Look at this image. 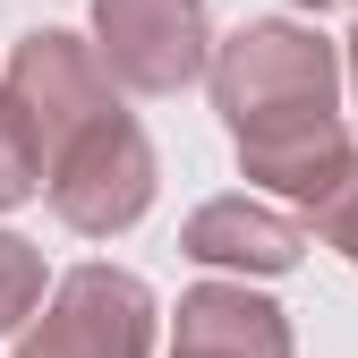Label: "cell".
<instances>
[{
    "label": "cell",
    "instance_id": "7a4b0ae2",
    "mask_svg": "<svg viewBox=\"0 0 358 358\" xmlns=\"http://www.w3.org/2000/svg\"><path fill=\"white\" fill-rule=\"evenodd\" d=\"M154 137L128 111L77 128L60 154H43V188H52V213L69 222L77 239H120L137 231L145 205H154Z\"/></svg>",
    "mask_w": 358,
    "mask_h": 358
},
{
    "label": "cell",
    "instance_id": "3957f363",
    "mask_svg": "<svg viewBox=\"0 0 358 358\" xmlns=\"http://www.w3.org/2000/svg\"><path fill=\"white\" fill-rule=\"evenodd\" d=\"M162 307L120 264H77L43 290L34 324L17 333V358H154Z\"/></svg>",
    "mask_w": 358,
    "mask_h": 358
},
{
    "label": "cell",
    "instance_id": "9c48e42d",
    "mask_svg": "<svg viewBox=\"0 0 358 358\" xmlns=\"http://www.w3.org/2000/svg\"><path fill=\"white\" fill-rule=\"evenodd\" d=\"M34 307H43V248L0 231V333H26Z\"/></svg>",
    "mask_w": 358,
    "mask_h": 358
},
{
    "label": "cell",
    "instance_id": "8992f818",
    "mask_svg": "<svg viewBox=\"0 0 358 358\" xmlns=\"http://www.w3.org/2000/svg\"><path fill=\"white\" fill-rule=\"evenodd\" d=\"M179 256L213 264V273H290L307 256V222L256 196H213L179 222Z\"/></svg>",
    "mask_w": 358,
    "mask_h": 358
},
{
    "label": "cell",
    "instance_id": "7c38bea8",
    "mask_svg": "<svg viewBox=\"0 0 358 358\" xmlns=\"http://www.w3.org/2000/svg\"><path fill=\"white\" fill-rule=\"evenodd\" d=\"M341 77H350V94H358V26H350V43H341Z\"/></svg>",
    "mask_w": 358,
    "mask_h": 358
},
{
    "label": "cell",
    "instance_id": "6da1fadb",
    "mask_svg": "<svg viewBox=\"0 0 358 358\" xmlns=\"http://www.w3.org/2000/svg\"><path fill=\"white\" fill-rule=\"evenodd\" d=\"M205 85H213L231 145L290 128V120H333L341 111V43H324L299 17H248L231 43H213Z\"/></svg>",
    "mask_w": 358,
    "mask_h": 358
},
{
    "label": "cell",
    "instance_id": "52a82bcc",
    "mask_svg": "<svg viewBox=\"0 0 358 358\" xmlns=\"http://www.w3.org/2000/svg\"><path fill=\"white\" fill-rule=\"evenodd\" d=\"M171 358H290V316L248 282H196L179 290Z\"/></svg>",
    "mask_w": 358,
    "mask_h": 358
},
{
    "label": "cell",
    "instance_id": "30bf717a",
    "mask_svg": "<svg viewBox=\"0 0 358 358\" xmlns=\"http://www.w3.org/2000/svg\"><path fill=\"white\" fill-rule=\"evenodd\" d=\"M34 188H43V137L26 128V111L0 94V213H9V205H26Z\"/></svg>",
    "mask_w": 358,
    "mask_h": 358
},
{
    "label": "cell",
    "instance_id": "ba28073f",
    "mask_svg": "<svg viewBox=\"0 0 358 358\" xmlns=\"http://www.w3.org/2000/svg\"><path fill=\"white\" fill-rule=\"evenodd\" d=\"M350 162H358V145H350L341 111H333V120H290V128H264V137H239V171L256 179V188L290 196L299 213H316V205L341 188V171H350Z\"/></svg>",
    "mask_w": 358,
    "mask_h": 358
},
{
    "label": "cell",
    "instance_id": "8fae6325",
    "mask_svg": "<svg viewBox=\"0 0 358 358\" xmlns=\"http://www.w3.org/2000/svg\"><path fill=\"white\" fill-rule=\"evenodd\" d=\"M307 222H316V239H324V248H341V256L358 264V162L341 171V188H333L316 213H307Z\"/></svg>",
    "mask_w": 358,
    "mask_h": 358
},
{
    "label": "cell",
    "instance_id": "4fadbf2b",
    "mask_svg": "<svg viewBox=\"0 0 358 358\" xmlns=\"http://www.w3.org/2000/svg\"><path fill=\"white\" fill-rule=\"evenodd\" d=\"M290 9H333V0H290Z\"/></svg>",
    "mask_w": 358,
    "mask_h": 358
},
{
    "label": "cell",
    "instance_id": "277c9868",
    "mask_svg": "<svg viewBox=\"0 0 358 358\" xmlns=\"http://www.w3.org/2000/svg\"><path fill=\"white\" fill-rule=\"evenodd\" d=\"M94 60L128 94H179L213 69L205 0H94Z\"/></svg>",
    "mask_w": 358,
    "mask_h": 358
},
{
    "label": "cell",
    "instance_id": "5b68a950",
    "mask_svg": "<svg viewBox=\"0 0 358 358\" xmlns=\"http://www.w3.org/2000/svg\"><path fill=\"white\" fill-rule=\"evenodd\" d=\"M0 94L26 111V128L43 137V154H60L77 128H94V120L120 111V103H111V77H103V60H94V43L69 34V26H34L17 52H9Z\"/></svg>",
    "mask_w": 358,
    "mask_h": 358
}]
</instances>
